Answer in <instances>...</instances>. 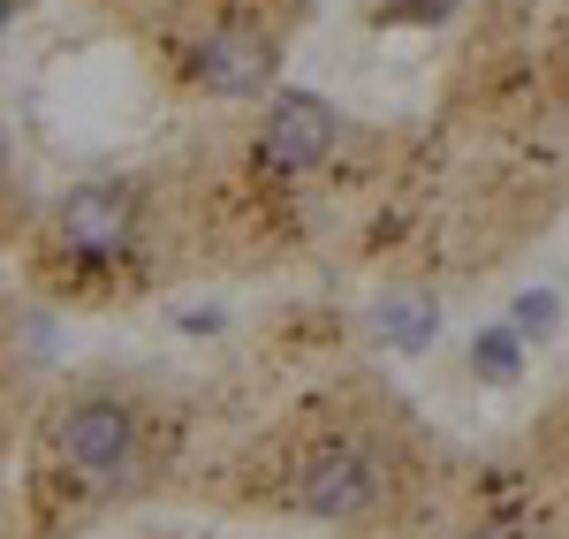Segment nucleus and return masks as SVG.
I'll list each match as a JSON object with an SVG mask.
<instances>
[{
    "instance_id": "f257e3e1",
    "label": "nucleus",
    "mask_w": 569,
    "mask_h": 539,
    "mask_svg": "<svg viewBox=\"0 0 569 539\" xmlns=\"http://www.w3.org/2000/svg\"><path fill=\"white\" fill-rule=\"evenodd\" d=\"M61 463L91 479V487H122L137 471V410L114 396H84V403L61 410V433H53Z\"/></svg>"
},
{
    "instance_id": "f03ea898",
    "label": "nucleus",
    "mask_w": 569,
    "mask_h": 539,
    "mask_svg": "<svg viewBox=\"0 0 569 539\" xmlns=\"http://www.w3.org/2000/svg\"><path fill=\"white\" fill-rule=\"evenodd\" d=\"M289 501H297L305 517H327V525H365V517L380 509V463L365 449H319L305 471H297Z\"/></svg>"
},
{
    "instance_id": "7ed1b4c3",
    "label": "nucleus",
    "mask_w": 569,
    "mask_h": 539,
    "mask_svg": "<svg viewBox=\"0 0 569 539\" xmlns=\"http://www.w3.org/2000/svg\"><path fill=\"white\" fill-rule=\"evenodd\" d=\"M335 137H342V122H335V107H327L319 91H281V99L266 107L259 152H266V168L305 176V168H319V160L335 152Z\"/></svg>"
},
{
    "instance_id": "20e7f679",
    "label": "nucleus",
    "mask_w": 569,
    "mask_h": 539,
    "mask_svg": "<svg viewBox=\"0 0 569 539\" xmlns=\"http://www.w3.org/2000/svg\"><path fill=\"white\" fill-rule=\"evenodd\" d=\"M130 228H137V198L122 190V182H77V190L61 198V243L84 251V259L122 251Z\"/></svg>"
},
{
    "instance_id": "39448f33",
    "label": "nucleus",
    "mask_w": 569,
    "mask_h": 539,
    "mask_svg": "<svg viewBox=\"0 0 569 539\" xmlns=\"http://www.w3.org/2000/svg\"><path fill=\"white\" fill-rule=\"evenodd\" d=\"M198 77L213 91H228V99H251V91L273 84V46L251 23H220L213 39L198 46Z\"/></svg>"
},
{
    "instance_id": "423d86ee",
    "label": "nucleus",
    "mask_w": 569,
    "mask_h": 539,
    "mask_svg": "<svg viewBox=\"0 0 569 539\" xmlns=\"http://www.w3.org/2000/svg\"><path fill=\"white\" fill-rule=\"evenodd\" d=\"M433 327H440V312H433V297H388L380 312H372V335H380V350H426L433 342Z\"/></svg>"
},
{
    "instance_id": "0eeeda50",
    "label": "nucleus",
    "mask_w": 569,
    "mask_h": 539,
    "mask_svg": "<svg viewBox=\"0 0 569 539\" xmlns=\"http://www.w3.org/2000/svg\"><path fill=\"white\" fill-rule=\"evenodd\" d=\"M471 372L479 380H517V335L509 327H486L479 342H471Z\"/></svg>"
},
{
    "instance_id": "6e6552de",
    "label": "nucleus",
    "mask_w": 569,
    "mask_h": 539,
    "mask_svg": "<svg viewBox=\"0 0 569 539\" xmlns=\"http://www.w3.org/2000/svg\"><path fill=\"white\" fill-rule=\"evenodd\" d=\"M448 8H456V0H388L380 16H388V23H440Z\"/></svg>"
},
{
    "instance_id": "1a4fd4ad",
    "label": "nucleus",
    "mask_w": 569,
    "mask_h": 539,
    "mask_svg": "<svg viewBox=\"0 0 569 539\" xmlns=\"http://www.w3.org/2000/svg\"><path fill=\"white\" fill-rule=\"evenodd\" d=\"M517 327L547 335V327H555V297H525V305H517Z\"/></svg>"
},
{
    "instance_id": "9d476101",
    "label": "nucleus",
    "mask_w": 569,
    "mask_h": 539,
    "mask_svg": "<svg viewBox=\"0 0 569 539\" xmlns=\"http://www.w3.org/2000/svg\"><path fill=\"white\" fill-rule=\"evenodd\" d=\"M8 8H16V0H0V31H8Z\"/></svg>"
}]
</instances>
